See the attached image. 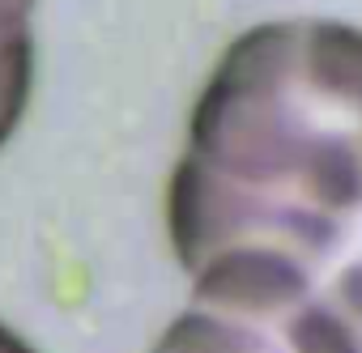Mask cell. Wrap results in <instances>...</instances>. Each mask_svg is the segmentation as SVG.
<instances>
[{"label": "cell", "mask_w": 362, "mask_h": 353, "mask_svg": "<svg viewBox=\"0 0 362 353\" xmlns=\"http://www.w3.org/2000/svg\"><path fill=\"white\" fill-rule=\"evenodd\" d=\"M328 302H332V306L354 323V328H358V323H362V268H358V273H349V277L332 289V298H328Z\"/></svg>", "instance_id": "5b68a950"}, {"label": "cell", "mask_w": 362, "mask_h": 353, "mask_svg": "<svg viewBox=\"0 0 362 353\" xmlns=\"http://www.w3.org/2000/svg\"><path fill=\"white\" fill-rule=\"evenodd\" d=\"M149 353H362V328H354L328 298H188V306L158 332Z\"/></svg>", "instance_id": "7a4b0ae2"}, {"label": "cell", "mask_w": 362, "mask_h": 353, "mask_svg": "<svg viewBox=\"0 0 362 353\" xmlns=\"http://www.w3.org/2000/svg\"><path fill=\"white\" fill-rule=\"evenodd\" d=\"M0 353H39L22 332H13L9 323H0Z\"/></svg>", "instance_id": "8992f818"}, {"label": "cell", "mask_w": 362, "mask_h": 353, "mask_svg": "<svg viewBox=\"0 0 362 353\" xmlns=\"http://www.w3.org/2000/svg\"><path fill=\"white\" fill-rule=\"evenodd\" d=\"M35 9H39V0H0V47L13 43V39L35 35V30H30Z\"/></svg>", "instance_id": "277c9868"}, {"label": "cell", "mask_w": 362, "mask_h": 353, "mask_svg": "<svg viewBox=\"0 0 362 353\" xmlns=\"http://www.w3.org/2000/svg\"><path fill=\"white\" fill-rule=\"evenodd\" d=\"M35 35L13 39L0 47V149L9 145V136L18 132L26 107H30V90H35Z\"/></svg>", "instance_id": "3957f363"}, {"label": "cell", "mask_w": 362, "mask_h": 353, "mask_svg": "<svg viewBox=\"0 0 362 353\" xmlns=\"http://www.w3.org/2000/svg\"><path fill=\"white\" fill-rule=\"evenodd\" d=\"M192 298H328L362 268V26L281 18L205 77L166 179Z\"/></svg>", "instance_id": "6da1fadb"}]
</instances>
